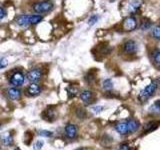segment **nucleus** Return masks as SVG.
Returning a JSON list of instances; mask_svg holds the SVG:
<instances>
[{"mask_svg":"<svg viewBox=\"0 0 160 150\" xmlns=\"http://www.w3.org/2000/svg\"><path fill=\"white\" fill-rule=\"evenodd\" d=\"M54 7L53 2L50 0H41V1H37L32 5V9L34 12L36 13H48L50 12Z\"/></svg>","mask_w":160,"mask_h":150,"instance_id":"4","label":"nucleus"},{"mask_svg":"<svg viewBox=\"0 0 160 150\" xmlns=\"http://www.w3.org/2000/svg\"><path fill=\"white\" fill-rule=\"evenodd\" d=\"M43 145H44L43 141H41V140H37V141L34 143L33 148H34V150H40L43 147Z\"/></svg>","mask_w":160,"mask_h":150,"instance_id":"25","label":"nucleus"},{"mask_svg":"<svg viewBox=\"0 0 160 150\" xmlns=\"http://www.w3.org/2000/svg\"><path fill=\"white\" fill-rule=\"evenodd\" d=\"M143 0H124L121 4V11L129 14V16H133V14L137 13L141 8Z\"/></svg>","mask_w":160,"mask_h":150,"instance_id":"2","label":"nucleus"},{"mask_svg":"<svg viewBox=\"0 0 160 150\" xmlns=\"http://www.w3.org/2000/svg\"><path fill=\"white\" fill-rule=\"evenodd\" d=\"M13 150H19V149H17V148H16V149H13Z\"/></svg>","mask_w":160,"mask_h":150,"instance_id":"31","label":"nucleus"},{"mask_svg":"<svg viewBox=\"0 0 160 150\" xmlns=\"http://www.w3.org/2000/svg\"><path fill=\"white\" fill-rule=\"evenodd\" d=\"M43 20L42 15H37V14H21L18 15L15 19V22L17 25L21 27H28L30 25H35L41 22Z\"/></svg>","mask_w":160,"mask_h":150,"instance_id":"1","label":"nucleus"},{"mask_svg":"<svg viewBox=\"0 0 160 150\" xmlns=\"http://www.w3.org/2000/svg\"><path fill=\"white\" fill-rule=\"evenodd\" d=\"M151 57H152L153 62L156 64V66L160 68V50L159 49H155L154 51H152Z\"/></svg>","mask_w":160,"mask_h":150,"instance_id":"16","label":"nucleus"},{"mask_svg":"<svg viewBox=\"0 0 160 150\" xmlns=\"http://www.w3.org/2000/svg\"><path fill=\"white\" fill-rule=\"evenodd\" d=\"M150 27H151V22H150L149 20H144L141 23V25H140V28L142 30H148Z\"/></svg>","mask_w":160,"mask_h":150,"instance_id":"24","label":"nucleus"},{"mask_svg":"<svg viewBox=\"0 0 160 150\" xmlns=\"http://www.w3.org/2000/svg\"><path fill=\"white\" fill-rule=\"evenodd\" d=\"M67 92L70 98H72L74 96H76L77 93H78V88L76 86H69L67 88Z\"/></svg>","mask_w":160,"mask_h":150,"instance_id":"20","label":"nucleus"},{"mask_svg":"<svg viewBox=\"0 0 160 150\" xmlns=\"http://www.w3.org/2000/svg\"><path fill=\"white\" fill-rule=\"evenodd\" d=\"M24 80H25V76L24 74L21 71H18V70H15L11 73V75L9 76V82L13 86H16L19 87L24 83Z\"/></svg>","mask_w":160,"mask_h":150,"instance_id":"6","label":"nucleus"},{"mask_svg":"<svg viewBox=\"0 0 160 150\" xmlns=\"http://www.w3.org/2000/svg\"><path fill=\"white\" fill-rule=\"evenodd\" d=\"M92 110H94V112H100L102 110V106H94Z\"/></svg>","mask_w":160,"mask_h":150,"instance_id":"30","label":"nucleus"},{"mask_svg":"<svg viewBox=\"0 0 160 150\" xmlns=\"http://www.w3.org/2000/svg\"><path fill=\"white\" fill-rule=\"evenodd\" d=\"M137 43L132 39L126 40L123 44V51L126 54H135L137 51Z\"/></svg>","mask_w":160,"mask_h":150,"instance_id":"8","label":"nucleus"},{"mask_svg":"<svg viewBox=\"0 0 160 150\" xmlns=\"http://www.w3.org/2000/svg\"><path fill=\"white\" fill-rule=\"evenodd\" d=\"M7 64H8V62H7L6 58H1V59H0V69L5 68V67L7 66Z\"/></svg>","mask_w":160,"mask_h":150,"instance_id":"28","label":"nucleus"},{"mask_svg":"<svg viewBox=\"0 0 160 150\" xmlns=\"http://www.w3.org/2000/svg\"><path fill=\"white\" fill-rule=\"evenodd\" d=\"M127 123H128V126H129L130 133L136 132L140 127V123L137 121L136 119H127Z\"/></svg>","mask_w":160,"mask_h":150,"instance_id":"15","label":"nucleus"},{"mask_svg":"<svg viewBox=\"0 0 160 150\" xmlns=\"http://www.w3.org/2000/svg\"><path fill=\"white\" fill-rule=\"evenodd\" d=\"M157 88H158V82L156 80H153L151 83L147 85L143 90L140 91V93L138 95V100L142 103L146 102L150 97L153 96V94L157 90Z\"/></svg>","mask_w":160,"mask_h":150,"instance_id":"3","label":"nucleus"},{"mask_svg":"<svg viewBox=\"0 0 160 150\" xmlns=\"http://www.w3.org/2000/svg\"><path fill=\"white\" fill-rule=\"evenodd\" d=\"M152 107L155 108V112H160V99L158 100V101L155 102V104Z\"/></svg>","mask_w":160,"mask_h":150,"instance_id":"29","label":"nucleus"},{"mask_svg":"<svg viewBox=\"0 0 160 150\" xmlns=\"http://www.w3.org/2000/svg\"><path fill=\"white\" fill-rule=\"evenodd\" d=\"M21 90L19 88H9L7 90V95L11 100H18L21 97Z\"/></svg>","mask_w":160,"mask_h":150,"instance_id":"13","label":"nucleus"},{"mask_svg":"<svg viewBox=\"0 0 160 150\" xmlns=\"http://www.w3.org/2000/svg\"><path fill=\"white\" fill-rule=\"evenodd\" d=\"M13 142V136L11 133L9 132H5L1 135V143L4 146H9L11 145Z\"/></svg>","mask_w":160,"mask_h":150,"instance_id":"14","label":"nucleus"},{"mask_svg":"<svg viewBox=\"0 0 160 150\" xmlns=\"http://www.w3.org/2000/svg\"><path fill=\"white\" fill-rule=\"evenodd\" d=\"M93 96H94L93 92L90 91V90H83V91L80 93V98H81L82 102L86 105H88L92 102Z\"/></svg>","mask_w":160,"mask_h":150,"instance_id":"12","label":"nucleus"},{"mask_svg":"<svg viewBox=\"0 0 160 150\" xmlns=\"http://www.w3.org/2000/svg\"><path fill=\"white\" fill-rule=\"evenodd\" d=\"M151 35L154 39H156L157 41H160V25H155L151 29Z\"/></svg>","mask_w":160,"mask_h":150,"instance_id":"18","label":"nucleus"},{"mask_svg":"<svg viewBox=\"0 0 160 150\" xmlns=\"http://www.w3.org/2000/svg\"><path fill=\"white\" fill-rule=\"evenodd\" d=\"M118 150H132V149L130 148V146L127 143H122V144L119 145Z\"/></svg>","mask_w":160,"mask_h":150,"instance_id":"27","label":"nucleus"},{"mask_svg":"<svg viewBox=\"0 0 160 150\" xmlns=\"http://www.w3.org/2000/svg\"><path fill=\"white\" fill-rule=\"evenodd\" d=\"M38 135H40V136H42V137H52L53 132L48 131V130H39Z\"/></svg>","mask_w":160,"mask_h":150,"instance_id":"22","label":"nucleus"},{"mask_svg":"<svg viewBox=\"0 0 160 150\" xmlns=\"http://www.w3.org/2000/svg\"><path fill=\"white\" fill-rule=\"evenodd\" d=\"M44 117L45 119H48V120H53L55 118V111L53 109L49 108L47 110H45V113H44Z\"/></svg>","mask_w":160,"mask_h":150,"instance_id":"19","label":"nucleus"},{"mask_svg":"<svg viewBox=\"0 0 160 150\" xmlns=\"http://www.w3.org/2000/svg\"><path fill=\"white\" fill-rule=\"evenodd\" d=\"M76 150H83V149H76Z\"/></svg>","mask_w":160,"mask_h":150,"instance_id":"32","label":"nucleus"},{"mask_svg":"<svg viewBox=\"0 0 160 150\" xmlns=\"http://www.w3.org/2000/svg\"><path fill=\"white\" fill-rule=\"evenodd\" d=\"M64 132H65V135H66L67 138L74 139L75 137L77 136V127H76V125L71 124V123L67 124L66 126H65Z\"/></svg>","mask_w":160,"mask_h":150,"instance_id":"10","label":"nucleus"},{"mask_svg":"<svg viewBox=\"0 0 160 150\" xmlns=\"http://www.w3.org/2000/svg\"><path fill=\"white\" fill-rule=\"evenodd\" d=\"M41 86L37 83H31L27 88V94L29 96H37L41 93Z\"/></svg>","mask_w":160,"mask_h":150,"instance_id":"11","label":"nucleus"},{"mask_svg":"<svg viewBox=\"0 0 160 150\" xmlns=\"http://www.w3.org/2000/svg\"><path fill=\"white\" fill-rule=\"evenodd\" d=\"M27 80L31 83H37L42 78V71L39 68H33L27 72Z\"/></svg>","mask_w":160,"mask_h":150,"instance_id":"7","label":"nucleus"},{"mask_svg":"<svg viewBox=\"0 0 160 150\" xmlns=\"http://www.w3.org/2000/svg\"><path fill=\"white\" fill-rule=\"evenodd\" d=\"M98 19H99V16H98V15L94 14V15H92V16L88 19V24L90 25V26H93V25L98 21Z\"/></svg>","mask_w":160,"mask_h":150,"instance_id":"23","label":"nucleus"},{"mask_svg":"<svg viewBox=\"0 0 160 150\" xmlns=\"http://www.w3.org/2000/svg\"><path fill=\"white\" fill-rule=\"evenodd\" d=\"M157 126H158V123L157 122L150 121V122H147L146 124H144L143 129H144L145 132H150V131H152V130H154Z\"/></svg>","mask_w":160,"mask_h":150,"instance_id":"17","label":"nucleus"},{"mask_svg":"<svg viewBox=\"0 0 160 150\" xmlns=\"http://www.w3.org/2000/svg\"><path fill=\"white\" fill-rule=\"evenodd\" d=\"M115 130L121 135H127L130 134L129 126L127 123V120H121V121L117 122L115 124Z\"/></svg>","mask_w":160,"mask_h":150,"instance_id":"9","label":"nucleus"},{"mask_svg":"<svg viewBox=\"0 0 160 150\" xmlns=\"http://www.w3.org/2000/svg\"><path fill=\"white\" fill-rule=\"evenodd\" d=\"M102 85H103V89L107 90V91H109V90H111L113 88V83L111 79H105Z\"/></svg>","mask_w":160,"mask_h":150,"instance_id":"21","label":"nucleus"},{"mask_svg":"<svg viewBox=\"0 0 160 150\" xmlns=\"http://www.w3.org/2000/svg\"><path fill=\"white\" fill-rule=\"evenodd\" d=\"M138 27V21L135 16H127L125 17L122 22V28L124 31L131 32Z\"/></svg>","mask_w":160,"mask_h":150,"instance_id":"5","label":"nucleus"},{"mask_svg":"<svg viewBox=\"0 0 160 150\" xmlns=\"http://www.w3.org/2000/svg\"><path fill=\"white\" fill-rule=\"evenodd\" d=\"M7 15V11H6V9H5L4 7L2 6H0V20H2L5 18V16Z\"/></svg>","mask_w":160,"mask_h":150,"instance_id":"26","label":"nucleus"}]
</instances>
